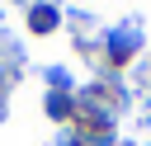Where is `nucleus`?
Returning a JSON list of instances; mask_svg holds the SVG:
<instances>
[{"label":"nucleus","instance_id":"obj_1","mask_svg":"<svg viewBox=\"0 0 151 146\" xmlns=\"http://www.w3.org/2000/svg\"><path fill=\"white\" fill-rule=\"evenodd\" d=\"M132 47H137V33L132 28H118V38H109V52H118V57H127Z\"/></svg>","mask_w":151,"mask_h":146},{"label":"nucleus","instance_id":"obj_2","mask_svg":"<svg viewBox=\"0 0 151 146\" xmlns=\"http://www.w3.org/2000/svg\"><path fill=\"white\" fill-rule=\"evenodd\" d=\"M52 24H57L52 9H33V28H52Z\"/></svg>","mask_w":151,"mask_h":146}]
</instances>
